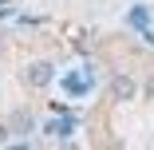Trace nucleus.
Masks as SVG:
<instances>
[{
    "instance_id": "nucleus-1",
    "label": "nucleus",
    "mask_w": 154,
    "mask_h": 150,
    "mask_svg": "<svg viewBox=\"0 0 154 150\" xmlns=\"http://www.w3.org/2000/svg\"><path fill=\"white\" fill-rule=\"evenodd\" d=\"M51 79H55V63L51 59H36V63L28 67V75H24V83L32 87V91H48Z\"/></svg>"
},
{
    "instance_id": "nucleus-4",
    "label": "nucleus",
    "mask_w": 154,
    "mask_h": 150,
    "mask_svg": "<svg viewBox=\"0 0 154 150\" xmlns=\"http://www.w3.org/2000/svg\"><path fill=\"white\" fill-rule=\"evenodd\" d=\"M8 142H12V130H8V127H0V146H8Z\"/></svg>"
},
{
    "instance_id": "nucleus-3",
    "label": "nucleus",
    "mask_w": 154,
    "mask_h": 150,
    "mask_svg": "<svg viewBox=\"0 0 154 150\" xmlns=\"http://www.w3.org/2000/svg\"><path fill=\"white\" fill-rule=\"evenodd\" d=\"M8 130L12 134H28V130H32V115H28V111H16L12 123H8Z\"/></svg>"
},
{
    "instance_id": "nucleus-2",
    "label": "nucleus",
    "mask_w": 154,
    "mask_h": 150,
    "mask_svg": "<svg viewBox=\"0 0 154 150\" xmlns=\"http://www.w3.org/2000/svg\"><path fill=\"white\" fill-rule=\"evenodd\" d=\"M134 91H138V87H134V79H131V75H115V79H111V99L131 103V99H134Z\"/></svg>"
}]
</instances>
